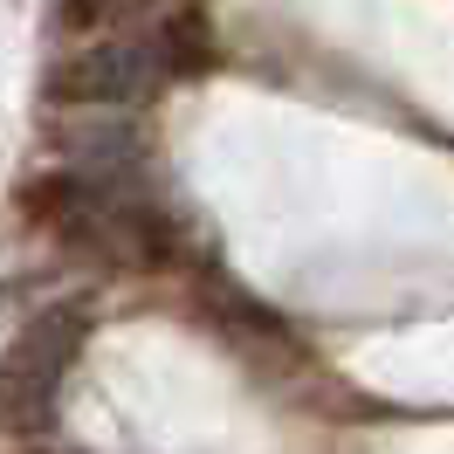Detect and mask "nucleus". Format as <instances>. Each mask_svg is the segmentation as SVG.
Instances as JSON below:
<instances>
[{"label": "nucleus", "instance_id": "f257e3e1", "mask_svg": "<svg viewBox=\"0 0 454 454\" xmlns=\"http://www.w3.org/2000/svg\"><path fill=\"white\" fill-rule=\"evenodd\" d=\"M76 338H83V317L76 310H49L21 331L14 358H7V379H0V420H14V427L49 420V399H56L62 372L76 358Z\"/></svg>", "mask_w": 454, "mask_h": 454}]
</instances>
